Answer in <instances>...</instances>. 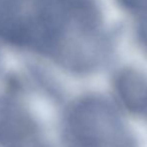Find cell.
Instances as JSON below:
<instances>
[{"instance_id":"obj_1","label":"cell","mask_w":147,"mask_h":147,"mask_svg":"<svg viewBox=\"0 0 147 147\" xmlns=\"http://www.w3.org/2000/svg\"><path fill=\"white\" fill-rule=\"evenodd\" d=\"M68 147H132L118 114L101 99L86 98L69 111L65 123Z\"/></svg>"},{"instance_id":"obj_2","label":"cell","mask_w":147,"mask_h":147,"mask_svg":"<svg viewBox=\"0 0 147 147\" xmlns=\"http://www.w3.org/2000/svg\"><path fill=\"white\" fill-rule=\"evenodd\" d=\"M36 132V124L25 108L0 97V146L19 147Z\"/></svg>"},{"instance_id":"obj_3","label":"cell","mask_w":147,"mask_h":147,"mask_svg":"<svg viewBox=\"0 0 147 147\" xmlns=\"http://www.w3.org/2000/svg\"><path fill=\"white\" fill-rule=\"evenodd\" d=\"M117 91L128 109L139 114L147 113V79L135 71H124L116 83Z\"/></svg>"},{"instance_id":"obj_4","label":"cell","mask_w":147,"mask_h":147,"mask_svg":"<svg viewBox=\"0 0 147 147\" xmlns=\"http://www.w3.org/2000/svg\"><path fill=\"white\" fill-rule=\"evenodd\" d=\"M126 10L140 16L141 20H147V0H117Z\"/></svg>"},{"instance_id":"obj_5","label":"cell","mask_w":147,"mask_h":147,"mask_svg":"<svg viewBox=\"0 0 147 147\" xmlns=\"http://www.w3.org/2000/svg\"><path fill=\"white\" fill-rule=\"evenodd\" d=\"M140 36H141L142 42L147 47V20H142L140 25Z\"/></svg>"}]
</instances>
